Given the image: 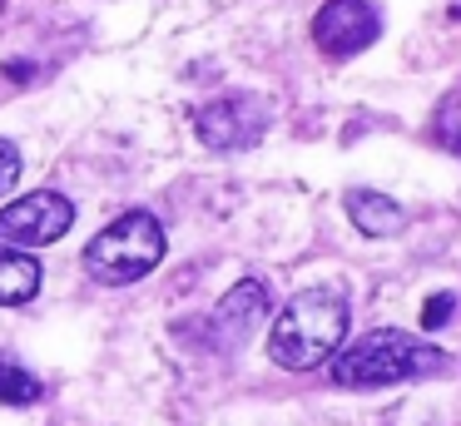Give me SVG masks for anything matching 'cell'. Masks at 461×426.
<instances>
[{
    "mask_svg": "<svg viewBox=\"0 0 461 426\" xmlns=\"http://www.w3.org/2000/svg\"><path fill=\"white\" fill-rule=\"evenodd\" d=\"M342 337H348V297L338 287H303L273 317L268 357L288 372H312V367L332 362Z\"/></svg>",
    "mask_w": 461,
    "mask_h": 426,
    "instance_id": "cell-1",
    "label": "cell"
},
{
    "mask_svg": "<svg viewBox=\"0 0 461 426\" xmlns=\"http://www.w3.org/2000/svg\"><path fill=\"white\" fill-rule=\"evenodd\" d=\"M441 367H447L441 347L417 342L411 332H397V327H377V332L332 352V382L338 386H392V382L441 372Z\"/></svg>",
    "mask_w": 461,
    "mask_h": 426,
    "instance_id": "cell-2",
    "label": "cell"
},
{
    "mask_svg": "<svg viewBox=\"0 0 461 426\" xmlns=\"http://www.w3.org/2000/svg\"><path fill=\"white\" fill-rule=\"evenodd\" d=\"M159 263H164V223L154 213H144V208L120 213L110 228H100V233L90 238V248H85V267H90V277L104 287L140 283V277H149Z\"/></svg>",
    "mask_w": 461,
    "mask_h": 426,
    "instance_id": "cell-3",
    "label": "cell"
},
{
    "mask_svg": "<svg viewBox=\"0 0 461 426\" xmlns=\"http://www.w3.org/2000/svg\"><path fill=\"white\" fill-rule=\"evenodd\" d=\"M194 129L213 154H239L268 134V104L253 95H219L194 109Z\"/></svg>",
    "mask_w": 461,
    "mask_h": 426,
    "instance_id": "cell-4",
    "label": "cell"
},
{
    "mask_svg": "<svg viewBox=\"0 0 461 426\" xmlns=\"http://www.w3.org/2000/svg\"><path fill=\"white\" fill-rule=\"evenodd\" d=\"M75 223V204L55 188H35V194L15 198L0 208V243L5 248H45L60 243Z\"/></svg>",
    "mask_w": 461,
    "mask_h": 426,
    "instance_id": "cell-5",
    "label": "cell"
},
{
    "mask_svg": "<svg viewBox=\"0 0 461 426\" xmlns=\"http://www.w3.org/2000/svg\"><path fill=\"white\" fill-rule=\"evenodd\" d=\"M382 35V10L372 0H322L312 15V45L328 59H352Z\"/></svg>",
    "mask_w": 461,
    "mask_h": 426,
    "instance_id": "cell-6",
    "label": "cell"
},
{
    "mask_svg": "<svg viewBox=\"0 0 461 426\" xmlns=\"http://www.w3.org/2000/svg\"><path fill=\"white\" fill-rule=\"evenodd\" d=\"M268 317V287L258 283V277H243L239 287H233L229 297H223L219 307H213L209 317V337H219L223 347H239L243 337L253 332V327Z\"/></svg>",
    "mask_w": 461,
    "mask_h": 426,
    "instance_id": "cell-7",
    "label": "cell"
},
{
    "mask_svg": "<svg viewBox=\"0 0 461 426\" xmlns=\"http://www.w3.org/2000/svg\"><path fill=\"white\" fill-rule=\"evenodd\" d=\"M348 218L367 238H392L402 223H407L402 204H392V198L377 194V188H352V194H348Z\"/></svg>",
    "mask_w": 461,
    "mask_h": 426,
    "instance_id": "cell-8",
    "label": "cell"
},
{
    "mask_svg": "<svg viewBox=\"0 0 461 426\" xmlns=\"http://www.w3.org/2000/svg\"><path fill=\"white\" fill-rule=\"evenodd\" d=\"M41 293V263L21 248L0 243V307H21Z\"/></svg>",
    "mask_w": 461,
    "mask_h": 426,
    "instance_id": "cell-9",
    "label": "cell"
},
{
    "mask_svg": "<svg viewBox=\"0 0 461 426\" xmlns=\"http://www.w3.org/2000/svg\"><path fill=\"white\" fill-rule=\"evenodd\" d=\"M41 396H45L41 376L0 357V402H5V406H31V402H41Z\"/></svg>",
    "mask_w": 461,
    "mask_h": 426,
    "instance_id": "cell-10",
    "label": "cell"
},
{
    "mask_svg": "<svg viewBox=\"0 0 461 426\" xmlns=\"http://www.w3.org/2000/svg\"><path fill=\"white\" fill-rule=\"evenodd\" d=\"M431 139H437L447 154H461V89H451L437 104V114H431Z\"/></svg>",
    "mask_w": 461,
    "mask_h": 426,
    "instance_id": "cell-11",
    "label": "cell"
},
{
    "mask_svg": "<svg viewBox=\"0 0 461 426\" xmlns=\"http://www.w3.org/2000/svg\"><path fill=\"white\" fill-rule=\"evenodd\" d=\"M15 184H21V149L11 139H0V198L11 194Z\"/></svg>",
    "mask_w": 461,
    "mask_h": 426,
    "instance_id": "cell-12",
    "label": "cell"
},
{
    "mask_svg": "<svg viewBox=\"0 0 461 426\" xmlns=\"http://www.w3.org/2000/svg\"><path fill=\"white\" fill-rule=\"evenodd\" d=\"M451 313H456V297L451 293H437V297H427V307H421V327H447L451 322Z\"/></svg>",
    "mask_w": 461,
    "mask_h": 426,
    "instance_id": "cell-13",
    "label": "cell"
}]
</instances>
